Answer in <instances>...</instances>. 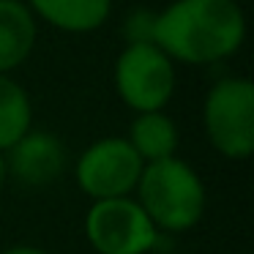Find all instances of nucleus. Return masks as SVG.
Segmentation results:
<instances>
[{
    "mask_svg": "<svg viewBox=\"0 0 254 254\" xmlns=\"http://www.w3.org/2000/svg\"><path fill=\"white\" fill-rule=\"evenodd\" d=\"M246 19L235 0H175L150 19V41L170 61L205 66L235 55Z\"/></svg>",
    "mask_w": 254,
    "mask_h": 254,
    "instance_id": "nucleus-1",
    "label": "nucleus"
},
{
    "mask_svg": "<svg viewBox=\"0 0 254 254\" xmlns=\"http://www.w3.org/2000/svg\"><path fill=\"white\" fill-rule=\"evenodd\" d=\"M134 194L156 230L172 235L194 230L208 208V191L202 178L189 161L178 156L145 164Z\"/></svg>",
    "mask_w": 254,
    "mask_h": 254,
    "instance_id": "nucleus-2",
    "label": "nucleus"
},
{
    "mask_svg": "<svg viewBox=\"0 0 254 254\" xmlns=\"http://www.w3.org/2000/svg\"><path fill=\"white\" fill-rule=\"evenodd\" d=\"M202 126L224 159H249L254 150V85L243 77L219 79L205 96Z\"/></svg>",
    "mask_w": 254,
    "mask_h": 254,
    "instance_id": "nucleus-3",
    "label": "nucleus"
},
{
    "mask_svg": "<svg viewBox=\"0 0 254 254\" xmlns=\"http://www.w3.org/2000/svg\"><path fill=\"white\" fill-rule=\"evenodd\" d=\"M85 235L96 254H148L161 232L134 197L93 199L85 213Z\"/></svg>",
    "mask_w": 254,
    "mask_h": 254,
    "instance_id": "nucleus-4",
    "label": "nucleus"
},
{
    "mask_svg": "<svg viewBox=\"0 0 254 254\" xmlns=\"http://www.w3.org/2000/svg\"><path fill=\"white\" fill-rule=\"evenodd\" d=\"M115 90L134 112L164 110L175 93V66L153 41H131L115 61Z\"/></svg>",
    "mask_w": 254,
    "mask_h": 254,
    "instance_id": "nucleus-5",
    "label": "nucleus"
},
{
    "mask_svg": "<svg viewBox=\"0 0 254 254\" xmlns=\"http://www.w3.org/2000/svg\"><path fill=\"white\" fill-rule=\"evenodd\" d=\"M145 161L128 145L126 137H104L82 150L74 175L90 199L131 197L142 175Z\"/></svg>",
    "mask_w": 254,
    "mask_h": 254,
    "instance_id": "nucleus-6",
    "label": "nucleus"
},
{
    "mask_svg": "<svg viewBox=\"0 0 254 254\" xmlns=\"http://www.w3.org/2000/svg\"><path fill=\"white\" fill-rule=\"evenodd\" d=\"M6 164L8 175H14L22 186L44 189L52 186L66 172L68 150L55 134L30 128L6 150Z\"/></svg>",
    "mask_w": 254,
    "mask_h": 254,
    "instance_id": "nucleus-7",
    "label": "nucleus"
},
{
    "mask_svg": "<svg viewBox=\"0 0 254 254\" xmlns=\"http://www.w3.org/2000/svg\"><path fill=\"white\" fill-rule=\"evenodd\" d=\"M36 47V19L19 0H0V74L14 71Z\"/></svg>",
    "mask_w": 254,
    "mask_h": 254,
    "instance_id": "nucleus-8",
    "label": "nucleus"
},
{
    "mask_svg": "<svg viewBox=\"0 0 254 254\" xmlns=\"http://www.w3.org/2000/svg\"><path fill=\"white\" fill-rule=\"evenodd\" d=\"M30 8L58 30L90 33L107 22L112 0H30Z\"/></svg>",
    "mask_w": 254,
    "mask_h": 254,
    "instance_id": "nucleus-9",
    "label": "nucleus"
},
{
    "mask_svg": "<svg viewBox=\"0 0 254 254\" xmlns=\"http://www.w3.org/2000/svg\"><path fill=\"white\" fill-rule=\"evenodd\" d=\"M128 145L137 150V156L150 164L159 159H170L178 150V126L170 115L161 110L156 112H137L131 128H128Z\"/></svg>",
    "mask_w": 254,
    "mask_h": 254,
    "instance_id": "nucleus-10",
    "label": "nucleus"
},
{
    "mask_svg": "<svg viewBox=\"0 0 254 254\" xmlns=\"http://www.w3.org/2000/svg\"><path fill=\"white\" fill-rule=\"evenodd\" d=\"M30 128H33V104L28 90L8 74H0V150L6 153Z\"/></svg>",
    "mask_w": 254,
    "mask_h": 254,
    "instance_id": "nucleus-11",
    "label": "nucleus"
},
{
    "mask_svg": "<svg viewBox=\"0 0 254 254\" xmlns=\"http://www.w3.org/2000/svg\"><path fill=\"white\" fill-rule=\"evenodd\" d=\"M3 254H50L47 249H41V246H30V243H19V246H11V249H6Z\"/></svg>",
    "mask_w": 254,
    "mask_h": 254,
    "instance_id": "nucleus-12",
    "label": "nucleus"
},
{
    "mask_svg": "<svg viewBox=\"0 0 254 254\" xmlns=\"http://www.w3.org/2000/svg\"><path fill=\"white\" fill-rule=\"evenodd\" d=\"M6 181H8V164H6V153L0 150V191H3Z\"/></svg>",
    "mask_w": 254,
    "mask_h": 254,
    "instance_id": "nucleus-13",
    "label": "nucleus"
}]
</instances>
